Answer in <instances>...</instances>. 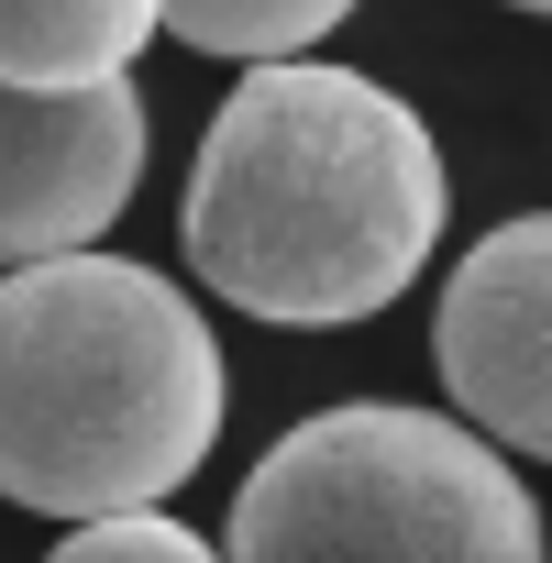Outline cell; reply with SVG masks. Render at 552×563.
Masks as SVG:
<instances>
[{"instance_id": "obj_2", "label": "cell", "mask_w": 552, "mask_h": 563, "mask_svg": "<svg viewBox=\"0 0 552 563\" xmlns=\"http://www.w3.org/2000/svg\"><path fill=\"white\" fill-rule=\"evenodd\" d=\"M221 343L133 254L0 265V497L45 519L177 497L221 442Z\"/></svg>"}, {"instance_id": "obj_5", "label": "cell", "mask_w": 552, "mask_h": 563, "mask_svg": "<svg viewBox=\"0 0 552 563\" xmlns=\"http://www.w3.org/2000/svg\"><path fill=\"white\" fill-rule=\"evenodd\" d=\"M431 365H442V387H453V409L475 431H497L508 453L552 464V210L497 221L442 276Z\"/></svg>"}, {"instance_id": "obj_3", "label": "cell", "mask_w": 552, "mask_h": 563, "mask_svg": "<svg viewBox=\"0 0 552 563\" xmlns=\"http://www.w3.org/2000/svg\"><path fill=\"white\" fill-rule=\"evenodd\" d=\"M243 563H530L541 508L497 431L354 398L276 442L221 530Z\"/></svg>"}, {"instance_id": "obj_6", "label": "cell", "mask_w": 552, "mask_h": 563, "mask_svg": "<svg viewBox=\"0 0 552 563\" xmlns=\"http://www.w3.org/2000/svg\"><path fill=\"white\" fill-rule=\"evenodd\" d=\"M166 34V0H0V78L23 89H100Z\"/></svg>"}, {"instance_id": "obj_7", "label": "cell", "mask_w": 552, "mask_h": 563, "mask_svg": "<svg viewBox=\"0 0 552 563\" xmlns=\"http://www.w3.org/2000/svg\"><path fill=\"white\" fill-rule=\"evenodd\" d=\"M354 23V0H166V34L199 56H310L321 34Z\"/></svg>"}, {"instance_id": "obj_8", "label": "cell", "mask_w": 552, "mask_h": 563, "mask_svg": "<svg viewBox=\"0 0 552 563\" xmlns=\"http://www.w3.org/2000/svg\"><path fill=\"white\" fill-rule=\"evenodd\" d=\"M56 552H67V563H199L210 541H199V530H177L155 497H133V508H89Z\"/></svg>"}, {"instance_id": "obj_1", "label": "cell", "mask_w": 552, "mask_h": 563, "mask_svg": "<svg viewBox=\"0 0 552 563\" xmlns=\"http://www.w3.org/2000/svg\"><path fill=\"white\" fill-rule=\"evenodd\" d=\"M442 144L387 78L254 56V78H232L199 133L177 232L210 299H232L243 321L343 332L409 299V276L442 254Z\"/></svg>"}, {"instance_id": "obj_9", "label": "cell", "mask_w": 552, "mask_h": 563, "mask_svg": "<svg viewBox=\"0 0 552 563\" xmlns=\"http://www.w3.org/2000/svg\"><path fill=\"white\" fill-rule=\"evenodd\" d=\"M508 12H552V0H508Z\"/></svg>"}, {"instance_id": "obj_4", "label": "cell", "mask_w": 552, "mask_h": 563, "mask_svg": "<svg viewBox=\"0 0 552 563\" xmlns=\"http://www.w3.org/2000/svg\"><path fill=\"white\" fill-rule=\"evenodd\" d=\"M144 100L133 78L100 89H23L0 78V265L100 243L144 188Z\"/></svg>"}]
</instances>
